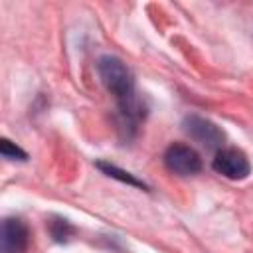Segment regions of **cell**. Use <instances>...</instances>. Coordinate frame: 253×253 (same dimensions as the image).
<instances>
[{
  "mask_svg": "<svg viewBox=\"0 0 253 253\" xmlns=\"http://www.w3.org/2000/svg\"><path fill=\"white\" fill-rule=\"evenodd\" d=\"M107 176H111V178H117V180H121V182H126V184H130V186H136V188H144V184L142 182H138L134 176H130L128 172H125V170H119L117 166H113V164H105V162H99L97 164Z\"/></svg>",
  "mask_w": 253,
  "mask_h": 253,
  "instance_id": "cell-6",
  "label": "cell"
},
{
  "mask_svg": "<svg viewBox=\"0 0 253 253\" xmlns=\"http://www.w3.org/2000/svg\"><path fill=\"white\" fill-rule=\"evenodd\" d=\"M30 241L28 227L18 217H6L0 231V251L2 253H24Z\"/></svg>",
  "mask_w": 253,
  "mask_h": 253,
  "instance_id": "cell-5",
  "label": "cell"
},
{
  "mask_svg": "<svg viewBox=\"0 0 253 253\" xmlns=\"http://www.w3.org/2000/svg\"><path fill=\"white\" fill-rule=\"evenodd\" d=\"M184 130L202 146L206 148H215L219 150L223 144V130L211 123L210 119L198 117V115H190L184 119Z\"/></svg>",
  "mask_w": 253,
  "mask_h": 253,
  "instance_id": "cell-4",
  "label": "cell"
},
{
  "mask_svg": "<svg viewBox=\"0 0 253 253\" xmlns=\"http://www.w3.org/2000/svg\"><path fill=\"white\" fill-rule=\"evenodd\" d=\"M97 71H99V77H101L103 85L107 87V91H111L115 95L123 117L128 121H138L144 115V111L136 97L134 77H132L130 69L119 57L103 55L97 63Z\"/></svg>",
  "mask_w": 253,
  "mask_h": 253,
  "instance_id": "cell-1",
  "label": "cell"
},
{
  "mask_svg": "<svg viewBox=\"0 0 253 253\" xmlns=\"http://www.w3.org/2000/svg\"><path fill=\"white\" fill-rule=\"evenodd\" d=\"M213 170L229 180H243L251 172L249 158L239 148H219L211 162Z\"/></svg>",
  "mask_w": 253,
  "mask_h": 253,
  "instance_id": "cell-3",
  "label": "cell"
},
{
  "mask_svg": "<svg viewBox=\"0 0 253 253\" xmlns=\"http://www.w3.org/2000/svg\"><path fill=\"white\" fill-rule=\"evenodd\" d=\"M0 152H2V156L8 158V160H26V158H28V154H26L20 146H16L14 142H10L8 138H2V142H0Z\"/></svg>",
  "mask_w": 253,
  "mask_h": 253,
  "instance_id": "cell-7",
  "label": "cell"
},
{
  "mask_svg": "<svg viewBox=\"0 0 253 253\" xmlns=\"http://www.w3.org/2000/svg\"><path fill=\"white\" fill-rule=\"evenodd\" d=\"M164 164L170 172L178 176H194L202 170V158L200 154L182 142H174L164 152Z\"/></svg>",
  "mask_w": 253,
  "mask_h": 253,
  "instance_id": "cell-2",
  "label": "cell"
}]
</instances>
